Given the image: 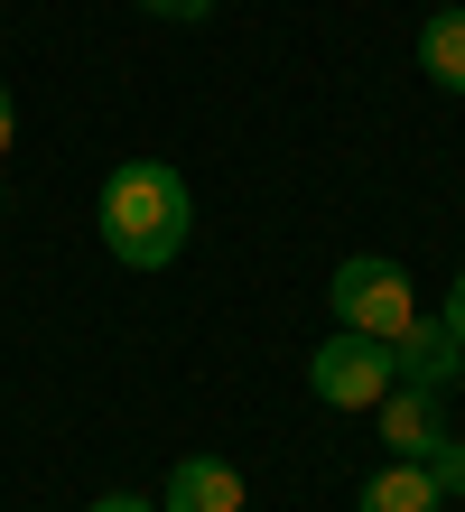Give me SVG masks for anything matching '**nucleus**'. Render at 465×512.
<instances>
[{
  "label": "nucleus",
  "mask_w": 465,
  "mask_h": 512,
  "mask_svg": "<svg viewBox=\"0 0 465 512\" xmlns=\"http://www.w3.org/2000/svg\"><path fill=\"white\" fill-rule=\"evenodd\" d=\"M93 224H103V252L131 261V270H168L186 252V233H196V196H186V177L168 159H121L103 177V205H93Z\"/></svg>",
  "instance_id": "nucleus-1"
},
{
  "label": "nucleus",
  "mask_w": 465,
  "mask_h": 512,
  "mask_svg": "<svg viewBox=\"0 0 465 512\" xmlns=\"http://www.w3.org/2000/svg\"><path fill=\"white\" fill-rule=\"evenodd\" d=\"M335 326H354V336H382L400 345V326L419 317V298H410V270H400L391 252H354L345 270H335Z\"/></svg>",
  "instance_id": "nucleus-2"
},
{
  "label": "nucleus",
  "mask_w": 465,
  "mask_h": 512,
  "mask_svg": "<svg viewBox=\"0 0 465 512\" xmlns=\"http://www.w3.org/2000/svg\"><path fill=\"white\" fill-rule=\"evenodd\" d=\"M391 382H400L391 373V345L382 336H354V326H335V336L307 354V391H317L326 410H372Z\"/></svg>",
  "instance_id": "nucleus-3"
},
{
  "label": "nucleus",
  "mask_w": 465,
  "mask_h": 512,
  "mask_svg": "<svg viewBox=\"0 0 465 512\" xmlns=\"http://www.w3.org/2000/svg\"><path fill=\"white\" fill-rule=\"evenodd\" d=\"M391 373L410 382V391H438V401H447V391L465 382V345H456V326L419 308L410 326H400V345H391Z\"/></svg>",
  "instance_id": "nucleus-4"
},
{
  "label": "nucleus",
  "mask_w": 465,
  "mask_h": 512,
  "mask_svg": "<svg viewBox=\"0 0 465 512\" xmlns=\"http://www.w3.org/2000/svg\"><path fill=\"white\" fill-rule=\"evenodd\" d=\"M372 419H382V447L391 457H438L447 447V419H438V391H410V382H391L382 401H372Z\"/></svg>",
  "instance_id": "nucleus-5"
},
{
  "label": "nucleus",
  "mask_w": 465,
  "mask_h": 512,
  "mask_svg": "<svg viewBox=\"0 0 465 512\" xmlns=\"http://www.w3.org/2000/svg\"><path fill=\"white\" fill-rule=\"evenodd\" d=\"M354 512H447V485H438L419 457H391V466H372V475H363Z\"/></svg>",
  "instance_id": "nucleus-6"
},
{
  "label": "nucleus",
  "mask_w": 465,
  "mask_h": 512,
  "mask_svg": "<svg viewBox=\"0 0 465 512\" xmlns=\"http://www.w3.org/2000/svg\"><path fill=\"white\" fill-rule=\"evenodd\" d=\"M159 512H242V475H233L224 457H177Z\"/></svg>",
  "instance_id": "nucleus-7"
},
{
  "label": "nucleus",
  "mask_w": 465,
  "mask_h": 512,
  "mask_svg": "<svg viewBox=\"0 0 465 512\" xmlns=\"http://www.w3.org/2000/svg\"><path fill=\"white\" fill-rule=\"evenodd\" d=\"M419 75L447 84V94H465V10H438L419 28Z\"/></svg>",
  "instance_id": "nucleus-8"
},
{
  "label": "nucleus",
  "mask_w": 465,
  "mask_h": 512,
  "mask_svg": "<svg viewBox=\"0 0 465 512\" xmlns=\"http://www.w3.org/2000/svg\"><path fill=\"white\" fill-rule=\"evenodd\" d=\"M428 475H438V485H447V494H465V438H447V447H438V457H428Z\"/></svg>",
  "instance_id": "nucleus-9"
},
{
  "label": "nucleus",
  "mask_w": 465,
  "mask_h": 512,
  "mask_svg": "<svg viewBox=\"0 0 465 512\" xmlns=\"http://www.w3.org/2000/svg\"><path fill=\"white\" fill-rule=\"evenodd\" d=\"M140 10H149V19H177V28H186V19H205L214 0H140Z\"/></svg>",
  "instance_id": "nucleus-10"
},
{
  "label": "nucleus",
  "mask_w": 465,
  "mask_h": 512,
  "mask_svg": "<svg viewBox=\"0 0 465 512\" xmlns=\"http://www.w3.org/2000/svg\"><path fill=\"white\" fill-rule=\"evenodd\" d=\"M447 326H456V345H465V270H456V289H447Z\"/></svg>",
  "instance_id": "nucleus-11"
},
{
  "label": "nucleus",
  "mask_w": 465,
  "mask_h": 512,
  "mask_svg": "<svg viewBox=\"0 0 465 512\" xmlns=\"http://www.w3.org/2000/svg\"><path fill=\"white\" fill-rule=\"evenodd\" d=\"M93 512H149L140 494H103V503H93Z\"/></svg>",
  "instance_id": "nucleus-12"
},
{
  "label": "nucleus",
  "mask_w": 465,
  "mask_h": 512,
  "mask_svg": "<svg viewBox=\"0 0 465 512\" xmlns=\"http://www.w3.org/2000/svg\"><path fill=\"white\" fill-rule=\"evenodd\" d=\"M10 131H19V122H10V94H0V149H10Z\"/></svg>",
  "instance_id": "nucleus-13"
}]
</instances>
